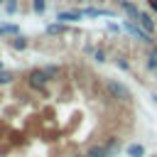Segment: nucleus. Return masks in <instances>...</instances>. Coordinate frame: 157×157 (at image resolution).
<instances>
[{
    "label": "nucleus",
    "instance_id": "f257e3e1",
    "mask_svg": "<svg viewBox=\"0 0 157 157\" xmlns=\"http://www.w3.org/2000/svg\"><path fill=\"white\" fill-rule=\"evenodd\" d=\"M135 128L132 91L86 61L0 69V157H113Z\"/></svg>",
    "mask_w": 157,
    "mask_h": 157
},
{
    "label": "nucleus",
    "instance_id": "f03ea898",
    "mask_svg": "<svg viewBox=\"0 0 157 157\" xmlns=\"http://www.w3.org/2000/svg\"><path fill=\"white\" fill-rule=\"evenodd\" d=\"M145 2H147V5H150V7L155 10V12H157V0H145Z\"/></svg>",
    "mask_w": 157,
    "mask_h": 157
},
{
    "label": "nucleus",
    "instance_id": "7ed1b4c3",
    "mask_svg": "<svg viewBox=\"0 0 157 157\" xmlns=\"http://www.w3.org/2000/svg\"><path fill=\"white\" fill-rule=\"evenodd\" d=\"M147 157H157V152H155V155H147Z\"/></svg>",
    "mask_w": 157,
    "mask_h": 157
}]
</instances>
